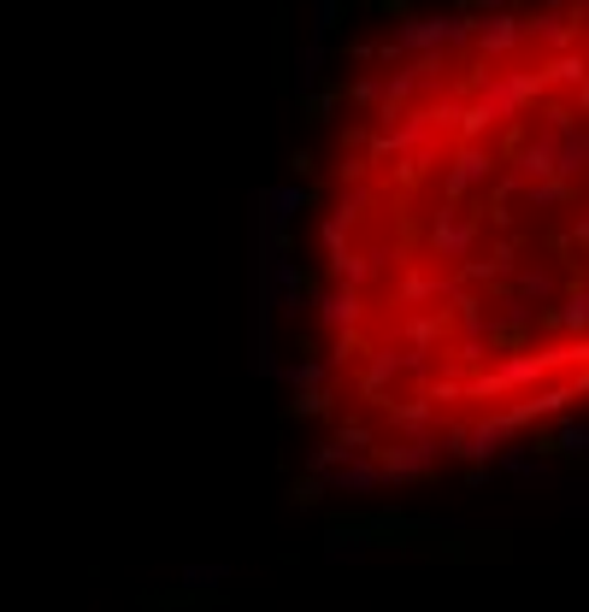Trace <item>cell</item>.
Listing matches in <instances>:
<instances>
[{"label": "cell", "instance_id": "7a4b0ae2", "mask_svg": "<svg viewBox=\"0 0 589 612\" xmlns=\"http://www.w3.org/2000/svg\"><path fill=\"white\" fill-rule=\"evenodd\" d=\"M525 30H519V19H507V12H495V19H483V30H478V41L490 53H501V48H513V41H519Z\"/></svg>", "mask_w": 589, "mask_h": 612}, {"label": "cell", "instance_id": "3957f363", "mask_svg": "<svg viewBox=\"0 0 589 612\" xmlns=\"http://www.w3.org/2000/svg\"><path fill=\"white\" fill-rule=\"evenodd\" d=\"M336 19H342V0H319V7H312V41H324L336 30Z\"/></svg>", "mask_w": 589, "mask_h": 612}, {"label": "cell", "instance_id": "5b68a950", "mask_svg": "<svg viewBox=\"0 0 589 612\" xmlns=\"http://www.w3.org/2000/svg\"><path fill=\"white\" fill-rule=\"evenodd\" d=\"M490 7H501V0H490Z\"/></svg>", "mask_w": 589, "mask_h": 612}, {"label": "cell", "instance_id": "277c9868", "mask_svg": "<svg viewBox=\"0 0 589 612\" xmlns=\"http://www.w3.org/2000/svg\"><path fill=\"white\" fill-rule=\"evenodd\" d=\"M566 506H572V513H589V484L572 489V494H566Z\"/></svg>", "mask_w": 589, "mask_h": 612}, {"label": "cell", "instance_id": "6da1fadb", "mask_svg": "<svg viewBox=\"0 0 589 612\" xmlns=\"http://www.w3.org/2000/svg\"><path fill=\"white\" fill-rule=\"evenodd\" d=\"M459 36H471L466 19H413L395 30L401 48H442V41H459Z\"/></svg>", "mask_w": 589, "mask_h": 612}]
</instances>
